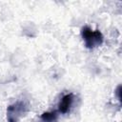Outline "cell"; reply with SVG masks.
Returning a JSON list of instances; mask_svg holds the SVG:
<instances>
[{"mask_svg":"<svg viewBox=\"0 0 122 122\" xmlns=\"http://www.w3.org/2000/svg\"><path fill=\"white\" fill-rule=\"evenodd\" d=\"M81 36L83 38L85 47L88 49H93L100 46L104 40L99 30H92L88 26H84L81 29Z\"/></svg>","mask_w":122,"mask_h":122,"instance_id":"cell-1","label":"cell"},{"mask_svg":"<svg viewBox=\"0 0 122 122\" xmlns=\"http://www.w3.org/2000/svg\"><path fill=\"white\" fill-rule=\"evenodd\" d=\"M27 112V104L24 101H16L7 108V120L8 122H19Z\"/></svg>","mask_w":122,"mask_h":122,"instance_id":"cell-2","label":"cell"},{"mask_svg":"<svg viewBox=\"0 0 122 122\" xmlns=\"http://www.w3.org/2000/svg\"><path fill=\"white\" fill-rule=\"evenodd\" d=\"M72 103H73V93L70 92V93H67L65 94L59 101L58 103V111L59 112L65 114V113H68L72 106Z\"/></svg>","mask_w":122,"mask_h":122,"instance_id":"cell-3","label":"cell"},{"mask_svg":"<svg viewBox=\"0 0 122 122\" xmlns=\"http://www.w3.org/2000/svg\"><path fill=\"white\" fill-rule=\"evenodd\" d=\"M58 116L55 112H45L40 116V122H57Z\"/></svg>","mask_w":122,"mask_h":122,"instance_id":"cell-4","label":"cell"}]
</instances>
